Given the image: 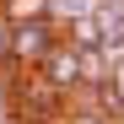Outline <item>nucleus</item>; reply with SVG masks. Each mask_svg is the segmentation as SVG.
I'll use <instances>...</instances> for the list:
<instances>
[{"label": "nucleus", "instance_id": "1", "mask_svg": "<svg viewBox=\"0 0 124 124\" xmlns=\"http://www.w3.org/2000/svg\"><path fill=\"white\" fill-rule=\"evenodd\" d=\"M59 43V27L49 22H16V27H6V43H0V59H6V70L11 76H27V70H38L43 65V54Z\"/></svg>", "mask_w": 124, "mask_h": 124}, {"label": "nucleus", "instance_id": "2", "mask_svg": "<svg viewBox=\"0 0 124 124\" xmlns=\"http://www.w3.org/2000/svg\"><path fill=\"white\" fill-rule=\"evenodd\" d=\"M38 81H43V86H54L59 97H81V54L65 43V38H59V43L43 54V65H38Z\"/></svg>", "mask_w": 124, "mask_h": 124}, {"label": "nucleus", "instance_id": "3", "mask_svg": "<svg viewBox=\"0 0 124 124\" xmlns=\"http://www.w3.org/2000/svg\"><path fill=\"white\" fill-rule=\"evenodd\" d=\"M76 54H81V92H92V86H102L113 76V59L102 49H76Z\"/></svg>", "mask_w": 124, "mask_h": 124}, {"label": "nucleus", "instance_id": "4", "mask_svg": "<svg viewBox=\"0 0 124 124\" xmlns=\"http://www.w3.org/2000/svg\"><path fill=\"white\" fill-rule=\"evenodd\" d=\"M59 124H113V119H102V113L92 108V102H81V108H76V102H70V108L59 113Z\"/></svg>", "mask_w": 124, "mask_h": 124}, {"label": "nucleus", "instance_id": "5", "mask_svg": "<svg viewBox=\"0 0 124 124\" xmlns=\"http://www.w3.org/2000/svg\"><path fill=\"white\" fill-rule=\"evenodd\" d=\"M113 124H124V113H119V119H113Z\"/></svg>", "mask_w": 124, "mask_h": 124}]
</instances>
